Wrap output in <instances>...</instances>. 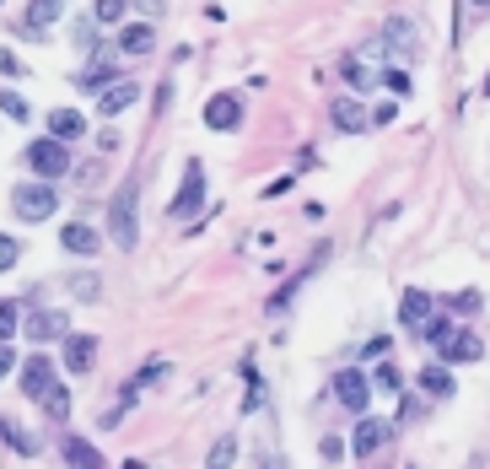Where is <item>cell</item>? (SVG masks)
<instances>
[{
    "mask_svg": "<svg viewBox=\"0 0 490 469\" xmlns=\"http://www.w3.org/2000/svg\"><path fill=\"white\" fill-rule=\"evenodd\" d=\"M135 194H140V178H124L108 199V232L119 248H135L140 243V222H135Z\"/></svg>",
    "mask_w": 490,
    "mask_h": 469,
    "instance_id": "6da1fadb",
    "label": "cell"
},
{
    "mask_svg": "<svg viewBox=\"0 0 490 469\" xmlns=\"http://www.w3.org/2000/svg\"><path fill=\"white\" fill-rule=\"evenodd\" d=\"M12 211H17V222H49L54 211H59V189L54 184H22V189H12Z\"/></svg>",
    "mask_w": 490,
    "mask_h": 469,
    "instance_id": "7a4b0ae2",
    "label": "cell"
},
{
    "mask_svg": "<svg viewBox=\"0 0 490 469\" xmlns=\"http://www.w3.org/2000/svg\"><path fill=\"white\" fill-rule=\"evenodd\" d=\"M22 162H27L43 184H54V178H65V173H70V146H59V141H49V136H43V141H33V146L22 152Z\"/></svg>",
    "mask_w": 490,
    "mask_h": 469,
    "instance_id": "3957f363",
    "label": "cell"
},
{
    "mask_svg": "<svg viewBox=\"0 0 490 469\" xmlns=\"http://www.w3.org/2000/svg\"><path fill=\"white\" fill-rule=\"evenodd\" d=\"M334 399L362 421V416H367V405H372V383H367L356 367H339V372H334Z\"/></svg>",
    "mask_w": 490,
    "mask_h": 469,
    "instance_id": "277c9868",
    "label": "cell"
},
{
    "mask_svg": "<svg viewBox=\"0 0 490 469\" xmlns=\"http://www.w3.org/2000/svg\"><path fill=\"white\" fill-rule=\"evenodd\" d=\"M393 442V421H377V416H362L356 421V432H350V453H356V458H372V453H383Z\"/></svg>",
    "mask_w": 490,
    "mask_h": 469,
    "instance_id": "5b68a950",
    "label": "cell"
},
{
    "mask_svg": "<svg viewBox=\"0 0 490 469\" xmlns=\"http://www.w3.org/2000/svg\"><path fill=\"white\" fill-rule=\"evenodd\" d=\"M199 206H205V168H199V162H189L183 189H178V199L167 206V216H173V222H194V216H199Z\"/></svg>",
    "mask_w": 490,
    "mask_h": 469,
    "instance_id": "8992f818",
    "label": "cell"
},
{
    "mask_svg": "<svg viewBox=\"0 0 490 469\" xmlns=\"http://www.w3.org/2000/svg\"><path fill=\"white\" fill-rule=\"evenodd\" d=\"M22 329H27V340H65V334H70V318H65L59 308H38V313L22 318Z\"/></svg>",
    "mask_w": 490,
    "mask_h": 469,
    "instance_id": "52a82bcc",
    "label": "cell"
},
{
    "mask_svg": "<svg viewBox=\"0 0 490 469\" xmlns=\"http://www.w3.org/2000/svg\"><path fill=\"white\" fill-rule=\"evenodd\" d=\"M437 356H442V367H463V362H479L485 356V340H479L474 329H453V340Z\"/></svg>",
    "mask_w": 490,
    "mask_h": 469,
    "instance_id": "ba28073f",
    "label": "cell"
},
{
    "mask_svg": "<svg viewBox=\"0 0 490 469\" xmlns=\"http://www.w3.org/2000/svg\"><path fill=\"white\" fill-rule=\"evenodd\" d=\"M54 383H59V378H54V362H49L43 351L22 362V394H27V399H43V394H49Z\"/></svg>",
    "mask_w": 490,
    "mask_h": 469,
    "instance_id": "9c48e42d",
    "label": "cell"
},
{
    "mask_svg": "<svg viewBox=\"0 0 490 469\" xmlns=\"http://www.w3.org/2000/svg\"><path fill=\"white\" fill-rule=\"evenodd\" d=\"M205 124H210V129H237V124H243V98H237V92L210 98V103H205Z\"/></svg>",
    "mask_w": 490,
    "mask_h": 469,
    "instance_id": "30bf717a",
    "label": "cell"
},
{
    "mask_svg": "<svg viewBox=\"0 0 490 469\" xmlns=\"http://www.w3.org/2000/svg\"><path fill=\"white\" fill-rule=\"evenodd\" d=\"M59 458H65L70 469H108V458H103L87 437H70V432L59 437Z\"/></svg>",
    "mask_w": 490,
    "mask_h": 469,
    "instance_id": "8fae6325",
    "label": "cell"
},
{
    "mask_svg": "<svg viewBox=\"0 0 490 469\" xmlns=\"http://www.w3.org/2000/svg\"><path fill=\"white\" fill-rule=\"evenodd\" d=\"M87 136V119L76 113V108H54L49 113V141H59V146H76Z\"/></svg>",
    "mask_w": 490,
    "mask_h": 469,
    "instance_id": "7c38bea8",
    "label": "cell"
},
{
    "mask_svg": "<svg viewBox=\"0 0 490 469\" xmlns=\"http://www.w3.org/2000/svg\"><path fill=\"white\" fill-rule=\"evenodd\" d=\"M339 76L356 87V92H367V87H377V82H383V71H377L367 54H345V59H339Z\"/></svg>",
    "mask_w": 490,
    "mask_h": 469,
    "instance_id": "4fadbf2b",
    "label": "cell"
},
{
    "mask_svg": "<svg viewBox=\"0 0 490 469\" xmlns=\"http://www.w3.org/2000/svg\"><path fill=\"white\" fill-rule=\"evenodd\" d=\"M92 362H97V334H65V367L92 372Z\"/></svg>",
    "mask_w": 490,
    "mask_h": 469,
    "instance_id": "5bb4252c",
    "label": "cell"
},
{
    "mask_svg": "<svg viewBox=\"0 0 490 469\" xmlns=\"http://www.w3.org/2000/svg\"><path fill=\"white\" fill-rule=\"evenodd\" d=\"M65 17V0H33L27 6V22H17V33H27V38H38L49 22H59Z\"/></svg>",
    "mask_w": 490,
    "mask_h": 469,
    "instance_id": "9a60e30c",
    "label": "cell"
},
{
    "mask_svg": "<svg viewBox=\"0 0 490 469\" xmlns=\"http://www.w3.org/2000/svg\"><path fill=\"white\" fill-rule=\"evenodd\" d=\"M329 119H334V129H345V136H362V129L372 124V119H367V108H362L356 98H339V103L329 108Z\"/></svg>",
    "mask_w": 490,
    "mask_h": 469,
    "instance_id": "2e32d148",
    "label": "cell"
},
{
    "mask_svg": "<svg viewBox=\"0 0 490 469\" xmlns=\"http://www.w3.org/2000/svg\"><path fill=\"white\" fill-rule=\"evenodd\" d=\"M59 243H65V254H97V248H103V232L87 227V222H70V227L59 232Z\"/></svg>",
    "mask_w": 490,
    "mask_h": 469,
    "instance_id": "e0dca14e",
    "label": "cell"
},
{
    "mask_svg": "<svg viewBox=\"0 0 490 469\" xmlns=\"http://www.w3.org/2000/svg\"><path fill=\"white\" fill-rule=\"evenodd\" d=\"M157 49V27L152 22H129L119 33V54H152Z\"/></svg>",
    "mask_w": 490,
    "mask_h": 469,
    "instance_id": "ac0fdd59",
    "label": "cell"
},
{
    "mask_svg": "<svg viewBox=\"0 0 490 469\" xmlns=\"http://www.w3.org/2000/svg\"><path fill=\"white\" fill-rule=\"evenodd\" d=\"M426 313H432V297L420 292V286H409V292L399 297V324H404V329H420V324H426Z\"/></svg>",
    "mask_w": 490,
    "mask_h": 469,
    "instance_id": "d6986e66",
    "label": "cell"
},
{
    "mask_svg": "<svg viewBox=\"0 0 490 469\" xmlns=\"http://www.w3.org/2000/svg\"><path fill=\"white\" fill-rule=\"evenodd\" d=\"M135 98H140V87H135V82H113V87H103V92H97V113H108V119H113V113H124Z\"/></svg>",
    "mask_w": 490,
    "mask_h": 469,
    "instance_id": "ffe728a7",
    "label": "cell"
},
{
    "mask_svg": "<svg viewBox=\"0 0 490 469\" xmlns=\"http://www.w3.org/2000/svg\"><path fill=\"white\" fill-rule=\"evenodd\" d=\"M420 394H426V399H453L458 383H453L447 367H420Z\"/></svg>",
    "mask_w": 490,
    "mask_h": 469,
    "instance_id": "44dd1931",
    "label": "cell"
},
{
    "mask_svg": "<svg viewBox=\"0 0 490 469\" xmlns=\"http://www.w3.org/2000/svg\"><path fill=\"white\" fill-rule=\"evenodd\" d=\"M318 259H323V254H318ZM318 259H313V264H307V270H297V276H292V281H286V286H280V292H275V297H269V313H286V308H292V297H297V292H302V286H307V281H313V270H318Z\"/></svg>",
    "mask_w": 490,
    "mask_h": 469,
    "instance_id": "7402d4cb",
    "label": "cell"
},
{
    "mask_svg": "<svg viewBox=\"0 0 490 469\" xmlns=\"http://www.w3.org/2000/svg\"><path fill=\"white\" fill-rule=\"evenodd\" d=\"M0 437H6V442H12V453H22V458H33V453H38V437H33V432H22V426H17V421H6V416H0Z\"/></svg>",
    "mask_w": 490,
    "mask_h": 469,
    "instance_id": "603a6c76",
    "label": "cell"
},
{
    "mask_svg": "<svg viewBox=\"0 0 490 469\" xmlns=\"http://www.w3.org/2000/svg\"><path fill=\"white\" fill-rule=\"evenodd\" d=\"M38 405H43V416H49V421H70V388H65V383H54V388L38 399Z\"/></svg>",
    "mask_w": 490,
    "mask_h": 469,
    "instance_id": "cb8c5ba5",
    "label": "cell"
},
{
    "mask_svg": "<svg viewBox=\"0 0 490 469\" xmlns=\"http://www.w3.org/2000/svg\"><path fill=\"white\" fill-rule=\"evenodd\" d=\"M453 329H458V324L447 318V308H442V318H432V324H420V334H426V346H432V351H442V346L453 340Z\"/></svg>",
    "mask_w": 490,
    "mask_h": 469,
    "instance_id": "d4e9b609",
    "label": "cell"
},
{
    "mask_svg": "<svg viewBox=\"0 0 490 469\" xmlns=\"http://www.w3.org/2000/svg\"><path fill=\"white\" fill-rule=\"evenodd\" d=\"M113 76H119V65H113V59L103 54L97 65H87V71H82L76 82H82V87H113Z\"/></svg>",
    "mask_w": 490,
    "mask_h": 469,
    "instance_id": "484cf974",
    "label": "cell"
},
{
    "mask_svg": "<svg viewBox=\"0 0 490 469\" xmlns=\"http://www.w3.org/2000/svg\"><path fill=\"white\" fill-rule=\"evenodd\" d=\"M237 464V437H222L216 448L205 453V469H232Z\"/></svg>",
    "mask_w": 490,
    "mask_h": 469,
    "instance_id": "4316f807",
    "label": "cell"
},
{
    "mask_svg": "<svg viewBox=\"0 0 490 469\" xmlns=\"http://www.w3.org/2000/svg\"><path fill=\"white\" fill-rule=\"evenodd\" d=\"M372 388H383V394H399V388H404V372H399L393 362H377V372H372Z\"/></svg>",
    "mask_w": 490,
    "mask_h": 469,
    "instance_id": "83f0119b",
    "label": "cell"
},
{
    "mask_svg": "<svg viewBox=\"0 0 490 469\" xmlns=\"http://www.w3.org/2000/svg\"><path fill=\"white\" fill-rule=\"evenodd\" d=\"M17 329H22V308L17 302H0V346H6Z\"/></svg>",
    "mask_w": 490,
    "mask_h": 469,
    "instance_id": "f1b7e54d",
    "label": "cell"
},
{
    "mask_svg": "<svg viewBox=\"0 0 490 469\" xmlns=\"http://www.w3.org/2000/svg\"><path fill=\"white\" fill-rule=\"evenodd\" d=\"M70 292H76L82 302H92V297H97L103 286H97V276H92V270H76V276H70Z\"/></svg>",
    "mask_w": 490,
    "mask_h": 469,
    "instance_id": "f546056e",
    "label": "cell"
},
{
    "mask_svg": "<svg viewBox=\"0 0 490 469\" xmlns=\"http://www.w3.org/2000/svg\"><path fill=\"white\" fill-rule=\"evenodd\" d=\"M124 6H129V0H97V12H92V17H97L103 27H113V22L124 17Z\"/></svg>",
    "mask_w": 490,
    "mask_h": 469,
    "instance_id": "4dcf8cb0",
    "label": "cell"
},
{
    "mask_svg": "<svg viewBox=\"0 0 490 469\" xmlns=\"http://www.w3.org/2000/svg\"><path fill=\"white\" fill-rule=\"evenodd\" d=\"M17 254H22V243H17L12 232H0V276H6L12 264H17Z\"/></svg>",
    "mask_w": 490,
    "mask_h": 469,
    "instance_id": "1f68e13d",
    "label": "cell"
},
{
    "mask_svg": "<svg viewBox=\"0 0 490 469\" xmlns=\"http://www.w3.org/2000/svg\"><path fill=\"white\" fill-rule=\"evenodd\" d=\"M0 113H6V119H27V98L22 92H0Z\"/></svg>",
    "mask_w": 490,
    "mask_h": 469,
    "instance_id": "d6a6232c",
    "label": "cell"
},
{
    "mask_svg": "<svg viewBox=\"0 0 490 469\" xmlns=\"http://www.w3.org/2000/svg\"><path fill=\"white\" fill-rule=\"evenodd\" d=\"M388 43H404V49H415V27L393 17V22H388Z\"/></svg>",
    "mask_w": 490,
    "mask_h": 469,
    "instance_id": "836d02e7",
    "label": "cell"
},
{
    "mask_svg": "<svg viewBox=\"0 0 490 469\" xmlns=\"http://www.w3.org/2000/svg\"><path fill=\"white\" fill-rule=\"evenodd\" d=\"M383 82H388V92H393V98H409V76L399 71V65H393V71H383Z\"/></svg>",
    "mask_w": 490,
    "mask_h": 469,
    "instance_id": "e575fe53",
    "label": "cell"
},
{
    "mask_svg": "<svg viewBox=\"0 0 490 469\" xmlns=\"http://www.w3.org/2000/svg\"><path fill=\"white\" fill-rule=\"evenodd\" d=\"M442 308H458V313H474V308H479V292H458V297H442Z\"/></svg>",
    "mask_w": 490,
    "mask_h": 469,
    "instance_id": "d590c367",
    "label": "cell"
},
{
    "mask_svg": "<svg viewBox=\"0 0 490 469\" xmlns=\"http://www.w3.org/2000/svg\"><path fill=\"white\" fill-rule=\"evenodd\" d=\"M162 378H167V362H152L146 372H140V378H135V388H146V383H162Z\"/></svg>",
    "mask_w": 490,
    "mask_h": 469,
    "instance_id": "8d00e7d4",
    "label": "cell"
},
{
    "mask_svg": "<svg viewBox=\"0 0 490 469\" xmlns=\"http://www.w3.org/2000/svg\"><path fill=\"white\" fill-rule=\"evenodd\" d=\"M0 71H6V76H22V59H17L12 49H0Z\"/></svg>",
    "mask_w": 490,
    "mask_h": 469,
    "instance_id": "74e56055",
    "label": "cell"
},
{
    "mask_svg": "<svg viewBox=\"0 0 490 469\" xmlns=\"http://www.w3.org/2000/svg\"><path fill=\"white\" fill-rule=\"evenodd\" d=\"M339 453H345V442L339 437H323V464H339Z\"/></svg>",
    "mask_w": 490,
    "mask_h": 469,
    "instance_id": "f35d334b",
    "label": "cell"
},
{
    "mask_svg": "<svg viewBox=\"0 0 490 469\" xmlns=\"http://www.w3.org/2000/svg\"><path fill=\"white\" fill-rule=\"evenodd\" d=\"M420 410H426V399H420V394H409V399H404V421H415Z\"/></svg>",
    "mask_w": 490,
    "mask_h": 469,
    "instance_id": "ab89813d",
    "label": "cell"
},
{
    "mask_svg": "<svg viewBox=\"0 0 490 469\" xmlns=\"http://www.w3.org/2000/svg\"><path fill=\"white\" fill-rule=\"evenodd\" d=\"M12 367H17V351H12V346H0V378H12Z\"/></svg>",
    "mask_w": 490,
    "mask_h": 469,
    "instance_id": "60d3db41",
    "label": "cell"
},
{
    "mask_svg": "<svg viewBox=\"0 0 490 469\" xmlns=\"http://www.w3.org/2000/svg\"><path fill=\"white\" fill-rule=\"evenodd\" d=\"M393 113H399V103H377V113H372V124H388Z\"/></svg>",
    "mask_w": 490,
    "mask_h": 469,
    "instance_id": "b9f144b4",
    "label": "cell"
},
{
    "mask_svg": "<svg viewBox=\"0 0 490 469\" xmlns=\"http://www.w3.org/2000/svg\"><path fill=\"white\" fill-rule=\"evenodd\" d=\"M140 12H146V17H162V12H167V0H140Z\"/></svg>",
    "mask_w": 490,
    "mask_h": 469,
    "instance_id": "7bdbcfd3",
    "label": "cell"
},
{
    "mask_svg": "<svg viewBox=\"0 0 490 469\" xmlns=\"http://www.w3.org/2000/svg\"><path fill=\"white\" fill-rule=\"evenodd\" d=\"M485 92H490V82H485Z\"/></svg>",
    "mask_w": 490,
    "mask_h": 469,
    "instance_id": "ee69618b",
    "label": "cell"
},
{
    "mask_svg": "<svg viewBox=\"0 0 490 469\" xmlns=\"http://www.w3.org/2000/svg\"><path fill=\"white\" fill-rule=\"evenodd\" d=\"M485 6H490V0H485Z\"/></svg>",
    "mask_w": 490,
    "mask_h": 469,
    "instance_id": "f6af8a7d",
    "label": "cell"
}]
</instances>
